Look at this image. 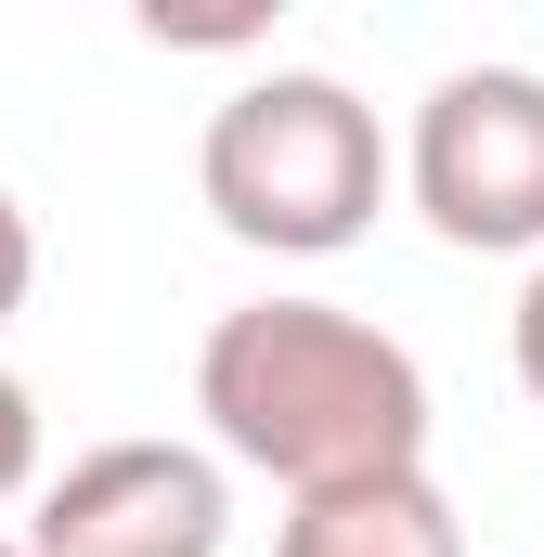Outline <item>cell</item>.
Returning <instances> with one entry per match:
<instances>
[{"label": "cell", "instance_id": "8", "mask_svg": "<svg viewBox=\"0 0 544 557\" xmlns=\"http://www.w3.org/2000/svg\"><path fill=\"white\" fill-rule=\"evenodd\" d=\"M506 350H519V389L544 403V260H532V285H519V311H506Z\"/></svg>", "mask_w": 544, "mask_h": 557}, {"label": "cell", "instance_id": "7", "mask_svg": "<svg viewBox=\"0 0 544 557\" xmlns=\"http://www.w3.org/2000/svg\"><path fill=\"white\" fill-rule=\"evenodd\" d=\"M26 285H39V234H26V208H13V182H0V324L26 311Z\"/></svg>", "mask_w": 544, "mask_h": 557}, {"label": "cell", "instance_id": "1", "mask_svg": "<svg viewBox=\"0 0 544 557\" xmlns=\"http://www.w3.org/2000/svg\"><path fill=\"white\" fill-rule=\"evenodd\" d=\"M195 416L221 467L285 493H350L428 467V363L337 298H247L195 337Z\"/></svg>", "mask_w": 544, "mask_h": 557}, {"label": "cell", "instance_id": "6", "mask_svg": "<svg viewBox=\"0 0 544 557\" xmlns=\"http://www.w3.org/2000/svg\"><path fill=\"white\" fill-rule=\"evenodd\" d=\"M13 493H39V389L0 363V506Z\"/></svg>", "mask_w": 544, "mask_h": 557}, {"label": "cell", "instance_id": "4", "mask_svg": "<svg viewBox=\"0 0 544 557\" xmlns=\"http://www.w3.org/2000/svg\"><path fill=\"white\" fill-rule=\"evenodd\" d=\"M26 557H221L234 545V480L208 441H91L78 467L39 480Z\"/></svg>", "mask_w": 544, "mask_h": 557}, {"label": "cell", "instance_id": "2", "mask_svg": "<svg viewBox=\"0 0 544 557\" xmlns=\"http://www.w3.org/2000/svg\"><path fill=\"white\" fill-rule=\"evenodd\" d=\"M195 182L221 208L234 247H272V260H337L376 234L390 208V131L350 78L324 65H272L234 104H208V143H195Z\"/></svg>", "mask_w": 544, "mask_h": 557}, {"label": "cell", "instance_id": "5", "mask_svg": "<svg viewBox=\"0 0 544 557\" xmlns=\"http://www.w3.org/2000/svg\"><path fill=\"white\" fill-rule=\"evenodd\" d=\"M272 557H467V519L454 493L403 467V480H350V493H298Z\"/></svg>", "mask_w": 544, "mask_h": 557}, {"label": "cell", "instance_id": "9", "mask_svg": "<svg viewBox=\"0 0 544 557\" xmlns=\"http://www.w3.org/2000/svg\"><path fill=\"white\" fill-rule=\"evenodd\" d=\"M0 557H26V545H13V532H0Z\"/></svg>", "mask_w": 544, "mask_h": 557}, {"label": "cell", "instance_id": "3", "mask_svg": "<svg viewBox=\"0 0 544 557\" xmlns=\"http://www.w3.org/2000/svg\"><path fill=\"white\" fill-rule=\"evenodd\" d=\"M390 182L415 221L467 260H544V78L532 65H454L428 78Z\"/></svg>", "mask_w": 544, "mask_h": 557}]
</instances>
